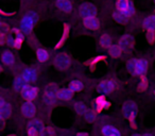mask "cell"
<instances>
[{"instance_id":"obj_31","label":"cell","mask_w":155,"mask_h":136,"mask_svg":"<svg viewBox=\"0 0 155 136\" xmlns=\"http://www.w3.org/2000/svg\"><path fill=\"white\" fill-rule=\"evenodd\" d=\"M39 136H55V134H54L53 130H52L51 128L46 127L45 129L39 133Z\"/></svg>"},{"instance_id":"obj_15","label":"cell","mask_w":155,"mask_h":136,"mask_svg":"<svg viewBox=\"0 0 155 136\" xmlns=\"http://www.w3.org/2000/svg\"><path fill=\"white\" fill-rule=\"evenodd\" d=\"M83 25L88 30H98L100 27V22L97 17H87L83 19Z\"/></svg>"},{"instance_id":"obj_7","label":"cell","mask_w":155,"mask_h":136,"mask_svg":"<svg viewBox=\"0 0 155 136\" xmlns=\"http://www.w3.org/2000/svg\"><path fill=\"white\" fill-rule=\"evenodd\" d=\"M12 115V106L9 102L5 100V98L0 99V118L2 121L9 119Z\"/></svg>"},{"instance_id":"obj_32","label":"cell","mask_w":155,"mask_h":136,"mask_svg":"<svg viewBox=\"0 0 155 136\" xmlns=\"http://www.w3.org/2000/svg\"><path fill=\"white\" fill-rule=\"evenodd\" d=\"M84 116H85V119H86L87 121H89V122H93V121L96 120V115H95V113H94L93 111L88 110Z\"/></svg>"},{"instance_id":"obj_25","label":"cell","mask_w":155,"mask_h":136,"mask_svg":"<svg viewBox=\"0 0 155 136\" xmlns=\"http://www.w3.org/2000/svg\"><path fill=\"white\" fill-rule=\"evenodd\" d=\"M36 56L39 62L45 63V62H47V60L49 58V53H48L47 50L44 49V48H38V49L36 50Z\"/></svg>"},{"instance_id":"obj_5","label":"cell","mask_w":155,"mask_h":136,"mask_svg":"<svg viewBox=\"0 0 155 136\" xmlns=\"http://www.w3.org/2000/svg\"><path fill=\"white\" fill-rule=\"evenodd\" d=\"M122 113L125 118L130 121H134L136 115H137V105L133 101H127L122 106Z\"/></svg>"},{"instance_id":"obj_9","label":"cell","mask_w":155,"mask_h":136,"mask_svg":"<svg viewBox=\"0 0 155 136\" xmlns=\"http://www.w3.org/2000/svg\"><path fill=\"white\" fill-rule=\"evenodd\" d=\"M37 94H38V88L36 86H31L27 84L25 88L21 91V96L26 101H33L36 99Z\"/></svg>"},{"instance_id":"obj_2","label":"cell","mask_w":155,"mask_h":136,"mask_svg":"<svg viewBox=\"0 0 155 136\" xmlns=\"http://www.w3.org/2000/svg\"><path fill=\"white\" fill-rule=\"evenodd\" d=\"M58 87L56 86V84L54 83H51V84H48L45 88V96H44V100L47 104L51 105L54 102L58 100Z\"/></svg>"},{"instance_id":"obj_12","label":"cell","mask_w":155,"mask_h":136,"mask_svg":"<svg viewBox=\"0 0 155 136\" xmlns=\"http://www.w3.org/2000/svg\"><path fill=\"white\" fill-rule=\"evenodd\" d=\"M142 28L148 33H155V15H149L142 22Z\"/></svg>"},{"instance_id":"obj_18","label":"cell","mask_w":155,"mask_h":136,"mask_svg":"<svg viewBox=\"0 0 155 136\" xmlns=\"http://www.w3.org/2000/svg\"><path fill=\"white\" fill-rule=\"evenodd\" d=\"M72 91L70 88H61L58 89V100H70L72 98Z\"/></svg>"},{"instance_id":"obj_38","label":"cell","mask_w":155,"mask_h":136,"mask_svg":"<svg viewBox=\"0 0 155 136\" xmlns=\"http://www.w3.org/2000/svg\"><path fill=\"white\" fill-rule=\"evenodd\" d=\"M154 2H155V0H154Z\"/></svg>"},{"instance_id":"obj_20","label":"cell","mask_w":155,"mask_h":136,"mask_svg":"<svg viewBox=\"0 0 155 136\" xmlns=\"http://www.w3.org/2000/svg\"><path fill=\"white\" fill-rule=\"evenodd\" d=\"M108 106H110V102L106 101L103 96H99L96 99V110H97V112H100L104 108H107Z\"/></svg>"},{"instance_id":"obj_26","label":"cell","mask_w":155,"mask_h":136,"mask_svg":"<svg viewBox=\"0 0 155 136\" xmlns=\"http://www.w3.org/2000/svg\"><path fill=\"white\" fill-rule=\"evenodd\" d=\"M73 108H74L75 113L81 115V116H84V115L87 113V111H88L86 108V105H85L84 103H82V102H75Z\"/></svg>"},{"instance_id":"obj_1","label":"cell","mask_w":155,"mask_h":136,"mask_svg":"<svg viewBox=\"0 0 155 136\" xmlns=\"http://www.w3.org/2000/svg\"><path fill=\"white\" fill-rule=\"evenodd\" d=\"M71 64H72V60H71L70 55L65 52H58L55 54L53 58V65L56 69L64 71L70 68Z\"/></svg>"},{"instance_id":"obj_3","label":"cell","mask_w":155,"mask_h":136,"mask_svg":"<svg viewBox=\"0 0 155 136\" xmlns=\"http://www.w3.org/2000/svg\"><path fill=\"white\" fill-rule=\"evenodd\" d=\"M36 16L33 13H29L24 16V18L20 22V29L24 33H30L33 30L34 24L36 22Z\"/></svg>"},{"instance_id":"obj_34","label":"cell","mask_w":155,"mask_h":136,"mask_svg":"<svg viewBox=\"0 0 155 136\" xmlns=\"http://www.w3.org/2000/svg\"><path fill=\"white\" fill-rule=\"evenodd\" d=\"M28 136H39V132L33 128H28Z\"/></svg>"},{"instance_id":"obj_4","label":"cell","mask_w":155,"mask_h":136,"mask_svg":"<svg viewBox=\"0 0 155 136\" xmlns=\"http://www.w3.org/2000/svg\"><path fill=\"white\" fill-rule=\"evenodd\" d=\"M97 8H96L95 5L91 2H83L82 5L79 7V13L80 15L84 18L87 17H96L97 15Z\"/></svg>"},{"instance_id":"obj_22","label":"cell","mask_w":155,"mask_h":136,"mask_svg":"<svg viewBox=\"0 0 155 136\" xmlns=\"http://www.w3.org/2000/svg\"><path fill=\"white\" fill-rule=\"evenodd\" d=\"M108 53H110V55L112 56V58H117L122 55L123 50H122V48L119 46V44H116V45H113L112 47L108 49Z\"/></svg>"},{"instance_id":"obj_29","label":"cell","mask_w":155,"mask_h":136,"mask_svg":"<svg viewBox=\"0 0 155 136\" xmlns=\"http://www.w3.org/2000/svg\"><path fill=\"white\" fill-rule=\"evenodd\" d=\"M22 41H24V33L18 32L15 36V48H20Z\"/></svg>"},{"instance_id":"obj_28","label":"cell","mask_w":155,"mask_h":136,"mask_svg":"<svg viewBox=\"0 0 155 136\" xmlns=\"http://www.w3.org/2000/svg\"><path fill=\"white\" fill-rule=\"evenodd\" d=\"M113 17H114V19L116 20L117 22H119V24H127V22H129V17L119 11L115 12V13L113 14Z\"/></svg>"},{"instance_id":"obj_33","label":"cell","mask_w":155,"mask_h":136,"mask_svg":"<svg viewBox=\"0 0 155 136\" xmlns=\"http://www.w3.org/2000/svg\"><path fill=\"white\" fill-rule=\"evenodd\" d=\"M5 43L9 46H11V47H15V37H13L12 35H8Z\"/></svg>"},{"instance_id":"obj_19","label":"cell","mask_w":155,"mask_h":136,"mask_svg":"<svg viewBox=\"0 0 155 136\" xmlns=\"http://www.w3.org/2000/svg\"><path fill=\"white\" fill-rule=\"evenodd\" d=\"M27 84H28V83L25 81V79L22 78V76H18V77H16L15 80H14L13 87L16 91H20V93H21V91L25 88V86H26Z\"/></svg>"},{"instance_id":"obj_6","label":"cell","mask_w":155,"mask_h":136,"mask_svg":"<svg viewBox=\"0 0 155 136\" xmlns=\"http://www.w3.org/2000/svg\"><path fill=\"white\" fill-rule=\"evenodd\" d=\"M134 37L130 34H124L123 36H121V38L119 39L118 44L121 48H122L123 52H131L134 48Z\"/></svg>"},{"instance_id":"obj_36","label":"cell","mask_w":155,"mask_h":136,"mask_svg":"<svg viewBox=\"0 0 155 136\" xmlns=\"http://www.w3.org/2000/svg\"><path fill=\"white\" fill-rule=\"evenodd\" d=\"M132 136H143V134H134V135H132Z\"/></svg>"},{"instance_id":"obj_23","label":"cell","mask_w":155,"mask_h":136,"mask_svg":"<svg viewBox=\"0 0 155 136\" xmlns=\"http://www.w3.org/2000/svg\"><path fill=\"white\" fill-rule=\"evenodd\" d=\"M28 128H33V129H35L36 131H38L39 133H41V132L45 129V125H44L43 121H41L39 119L34 118L28 123Z\"/></svg>"},{"instance_id":"obj_11","label":"cell","mask_w":155,"mask_h":136,"mask_svg":"<svg viewBox=\"0 0 155 136\" xmlns=\"http://www.w3.org/2000/svg\"><path fill=\"white\" fill-rule=\"evenodd\" d=\"M148 61L146 58H137L136 61V66L135 70H134V76L142 77L147 74V70H148Z\"/></svg>"},{"instance_id":"obj_13","label":"cell","mask_w":155,"mask_h":136,"mask_svg":"<svg viewBox=\"0 0 155 136\" xmlns=\"http://www.w3.org/2000/svg\"><path fill=\"white\" fill-rule=\"evenodd\" d=\"M55 5L58 9L64 13H70L73 10V5L71 0H56Z\"/></svg>"},{"instance_id":"obj_37","label":"cell","mask_w":155,"mask_h":136,"mask_svg":"<svg viewBox=\"0 0 155 136\" xmlns=\"http://www.w3.org/2000/svg\"><path fill=\"white\" fill-rule=\"evenodd\" d=\"M143 136H153V135H152V134H149L148 133V134H143Z\"/></svg>"},{"instance_id":"obj_35","label":"cell","mask_w":155,"mask_h":136,"mask_svg":"<svg viewBox=\"0 0 155 136\" xmlns=\"http://www.w3.org/2000/svg\"><path fill=\"white\" fill-rule=\"evenodd\" d=\"M77 136H88V134H87V133H84V132H81V133H79Z\"/></svg>"},{"instance_id":"obj_21","label":"cell","mask_w":155,"mask_h":136,"mask_svg":"<svg viewBox=\"0 0 155 136\" xmlns=\"http://www.w3.org/2000/svg\"><path fill=\"white\" fill-rule=\"evenodd\" d=\"M99 45L103 48H107L110 49V47L113 46V43H112V37L110 36L108 34H102L101 37L99 39Z\"/></svg>"},{"instance_id":"obj_24","label":"cell","mask_w":155,"mask_h":136,"mask_svg":"<svg viewBox=\"0 0 155 136\" xmlns=\"http://www.w3.org/2000/svg\"><path fill=\"white\" fill-rule=\"evenodd\" d=\"M131 1L130 0H117L116 1V9L117 11L121 12V13H124L125 11L129 8Z\"/></svg>"},{"instance_id":"obj_14","label":"cell","mask_w":155,"mask_h":136,"mask_svg":"<svg viewBox=\"0 0 155 136\" xmlns=\"http://www.w3.org/2000/svg\"><path fill=\"white\" fill-rule=\"evenodd\" d=\"M27 83H33L37 80V71L33 68H26L21 74Z\"/></svg>"},{"instance_id":"obj_10","label":"cell","mask_w":155,"mask_h":136,"mask_svg":"<svg viewBox=\"0 0 155 136\" xmlns=\"http://www.w3.org/2000/svg\"><path fill=\"white\" fill-rule=\"evenodd\" d=\"M20 111L22 115L27 118H34L36 114V106L34 105V103H32V101H25L21 104Z\"/></svg>"},{"instance_id":"obj_17","label":"cell","mask_w":155,"mask_h":136,"mask_svg":"<svg viewBox=\"0 0 155 136\" xmlns=\"http://www.w3.org/2000/svg\"><path fill=\"white\" fill-rule=\"evenodd\" d=\"M1 61H2L3 65H7V66H11V65L14 64L15 62V56L9 50H5L1 54Z\"/></svg>"},{"instance_id":"obj_30","label":"cell","mask_w":155,"mask_h":136,"mask_svg":"<svg viewBox=\"0 0 155 136\" xmlns=\"http://www.w3.org/2000/svg\"><path fill=\"white\" fill-rule=\"evenodd\" d=\"M136 61H137V58H131V60L129 61V63H127V70H129V71L131 72L132 75L134 74V70H135Z\"/></svg>"},{"instance_id":"obj_16","label":"cell","mask_w":155,"mask_h":136,"mask_svg":"<svg viewBox=\"0 0 155 136\" xmlns=\"http://www.w3.org/2000/svg\"><path fill=\"white\" fill-rule=\"evenodd\" d=\"M101 133L104 136H121V133L117 128L113 127V125L106 124L104 127H102Z\"/></svg>"},{"instance_id":"obj_8","label":"cell","mask_w":155,"mask_h":136,"mask_svg":"<svg viewBox=\"0 0 155 136\" xmlns=\"http://www.w3.org/2000/svg\"><path fill=\"white\" fill-rule=\"evenodd\" d=\"M115 87H116V83L113 80H103L98 85V91L102 95H107L115 91Z\"/></svg>"},{"instance_id":"obj_27","label":"cell","mask_w":155,"mask_h":136,"mask_svg":"<svg viewBox=\"0 0 155 136\" xmlns=\"http://www.w3.org/2000/svg\"><path fill=\"white\" fill-rule=\"evenodd\" d=\"M83 87H84V85H83V83L81 82V81L79 80H73L70 82V84H69V88L72 91V93H77V91H80L83 89Z\"/></svg>"}]
</instances>
